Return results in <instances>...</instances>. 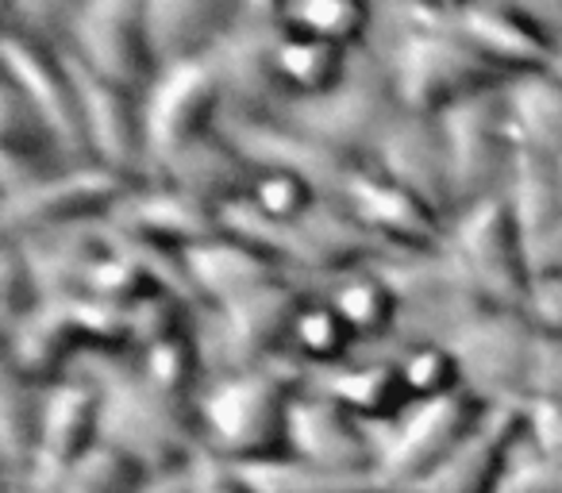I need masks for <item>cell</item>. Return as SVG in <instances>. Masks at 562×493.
<instances>
[{
	"instance_id": "cell-2",
	"label": "cell",
	"mask_w": 562,
	"mask_h": 493,
	"mask_svg": "<svg viewBox=\"0 0 562 493\" xmlns=\"http://www.w3.org/2000/svg\"><path fill=\"white\" fill-rule=\"evenodd\" d=\"M401 16L408 27L390 55V74L405 112L443 120L474 97L508 89L513 78L451 24V9H405Z\"/></svg>"
},
{
	"instance_id": "cell-28",
	"label": "cell",
	"mask_w": 562,
	"mask_h": 493,
	"mask_svg": "<svg viewBox=\"0 0 562 493\" xmlns=\"http://www.w3.org/2000/svg\"><path fill=\"white\" fill-rule=\"evenodd\" d=\"M4 370L16 374L20 382L35 385V390H50V385L66 382L70 367L78 355H86L78 328L70 321L66 305H43L24 324L4 332Z\"/></svg>"
},
{
	"instance_id": "cell-31",
	"label": "cell",
	"mask_w": 562,
	"mask_h": 493,
	"mask_svg": "<svg viewBox=\"0 0 562 493\" xmlns=\"http://www.w3.org/2000/svg\"><path fill=\"white\" fill-rule=\"evenodd\" d=\"M20 251H24L47 305L78 301L86 298V282L97 259L109 251V224L66 227V232H50L40 239H24Z\"/></svg>"
},
{
	"instance_id": "cell-34",
	"label": "cell",
	"mask_w": 562,
	"mask_h": 493,
	"mask_svg": "<svg viewBox=\"0 0 562 493\" xmlns=\"http://www.w3.org/2000/svg\"><path fill=\"white\" fill-rule=\"evenodd\" d=\"M505 201L513 209L524 243L562 224V163L516 147L513 178H508Z\"/></svg>"
},
{
	"instance_id": "cell-35",
	"label": "cell",
	"mask_w": 562,
	"mask_h": 493,
	"mask_svg": "<svg viewBox=\"0 0 562 493\" xmlns=\"http://www.w3.org/2000/svg\"><path fill=\"white\" fill-rule=\"evenodd\" d=\"M355 63V51L331 47V43L308 40L297 32H281L278 43V74L281 86L290 93V104L297 101H321V97L336 93L347 81Z\"/></svg>"
},
{
	"instance_id": "cell-9",
	"label": "cell",
	"mask_w": 562,
	"mask_h": 493,
	"mask_svg": "<svg viewBox=\"0 0 562 493\" xmlns=\"http://www.w3.org/2000/svg\"><path fill=\"white\" fill-rule=\"evenodd\" d=\"M447 255L459 262L485 305L528 309L536 282L524 255V232L505 197H490L462 209L447 227Z\"/></svg>"
},
{
	"instance_id": "cell-36",
	"label": "cell",
	"mask_w": 562,
	"mask_h": 493,
	"mask_svg": "<svg viewBox=\"0 0 562 493\" xmlns=\"http://www.w3.org/2000/svg\"><path fill=\"white\" fill-rule=\"evenodd\" d=\"M232 470L247 493H382L374 478L324 470L297 459V455H281V459L266 462H239Z\"/></svg>"
},
{
	"instance_id": "cell-3",
	"label": "cell",
	"mask_w": 562,
	"mask_h": 493,
	"mask_svg": "<svg viewBox=\"0 0 562 493\" xmlns=\"http://www.w3.org/2000/svg\"><path fill=\"white\" fill-rule=\"evenodd\" d=\"M101 390V439L132 455L150 478L189 470L204 455L196 405L158 393L132 359H93Z\"/></svg>"
},
{
	"instance_id": "cell-23",
	"label": "cell",
	"mask_w": 562,
	"mask_h": 493,
	"mask_svg": "<svg viewBox=\"0 0 562 493\" xmlns=\"http://www.w3.org/2000/svg\"><path fill=\"white\" fill-rule=\"evenodd\" d=\"M290 455L339 474L374 478L378 436L362 421H355L339 401L305 385L290 413Z\"/></svg>"
},
{
	"instance_id": "cell-17",
	"label": "cell",
	"mask_w": 562,
	"mask_h": 493,
	"mask_svg": "<svg viewBox=\"0 0 562 493\" xmlns=\"http://www.w3.org/2000/svg\"><path fill=\"white\" fill-rule=\"evenodd\" d=\"M339 204L382 243V251L390 259L393 255H436L447 247V227L451 224L370 163L351 173Z\"/></svg>"
},
{
	"instance_id": "cell-22",
	"label": "cell",
	"mask_w": 562,
	"mask_h": 493,
	"mask_svg": "<svg viewBox=\"0 0 562 493\" xmlns=\"http://www.w3.org/2000/svg\"><path fill=\"white\" fill-rule=\"evenodd\" d=\"M109 224L120 235L186 255L224 235V212L216 204L181 193V189L162 186V181H143L127 193V201L120 204Z\"/></svg>"
},
{
	"instance_id": "cell-6",
	"label": "cell",
	"mask_w": 562,
	"mask_h": 493,
	"mask_svg": "<svg viewBox=\"0 0 562 493\" xmlns=\"http://www.w3.org/2000/svg\"><path fill=\"white\" fill-rule=\"evenodd\" d=\"M490 416V405L470 390L439 401H416L397 424L378 439L374 482L382 493H408L436 474Z\"/></svg>"
},
{
	"instance_id": "cell-8",
	"label": "cell",
	"mask_w": 562,
	"mask_h": 493,
	"mask_svg": "<svg viewBox=\"0 0 562 493\" xmlns=\"http://www.w3.org/2000/svg\"><path fill=\"white\" fill-rule=\"evenodd\" d=\"M135 186L143 181H127L97 163L66 166L63 173L43 178L40 186L0 197V227L9 243H24L66 232V227L109 224Z\"/></svg>"
},
{
	"instance_id": "cell-25",
	"label": "cell",
	"mask_w": 562,
	"mask_h": 493,
	"mask_svg": "<svg viewBox=\"0 0 562 493\" xmlns=\"http://www.w3.org/2000/svg\"><path fill=\"white\" fill-rule=\"evenodd\" d=\"M186 274L204 313H216V309L235 305L239 298L262 290V285L285 282L290 270L281 267L273 255H266L262 247L224 232L220 239H209L186 251Z\"/></svg>"
},
{
	"instance_id": "cell-15",
	"label": "cell",
	"mask_w": 562,
	"mask_h": 493,
	"mask_svg": "<svg viewBox=\"0 0 562 493\" xmlns=\"http://www.w3.org/2000/svg\"><path fill=\"white\" fill-rule=\"evenodd\" d=\"M0 63H4V81L16 86L24 93V101L47 120L55 139L63 143L66 158L70 163H89L86 112H81V89L70 51L4 32L0 35Z\"/></svg>"
},
{
	"instance_id": "cell-21",
	"label": "cell",
	"mask_w": 562,
	"mask_h": 493,
	"mask_svg": "<svg viewBox=\"0 0 562 493\" xmlns=\"http://www.w3.org/2000/svg\"><path fill=\"white\" fill-rule=\"evenodd\" d=\"M451 24L482 51L490 63H497L508 78L559 70V43L551 27L528 9L516 4H451Z\"/></svg>"
},
{
	"instance_id": "cell-5",
	"label": "cell",
	"mask_w": 562,
	"mask_h": 493,
	"mask_svg": "<svg viewBox=\"0 0 562 493\" xmlns=\"http://www.w3.org/2000/svg\"><path fill=\"white\" fill-rule=\"evenodd\" d=\"M401 112L405 109H401L390 63L355 58L351 74L336 93L321 97V101L285 104L281 120L355 163H370L385 132L401 120Z\"/></svg>"
},
{
	"instance_id": "cell-50",
	"label": "cell",
	"mask_w": 562,
	"mask_h": 493,
	"mask_svg": "<svg viewBox=\"0 0 562 493\" xmlns=\"http://www.w3.org/2000/svg\"><path fill=\"white\" fill-rule=\"evenodd\" d=\"M139 493H193V467L189 470H173V474H158L143 485Z\"/></svg>"
},
{
	"instance_id": "cell-13",
	"label": "cell",
	"mask_w": 562,
	"mask_h": 493,
	"mask_svg": "<svg viewBox=\"0 0 562 493\" xmlns=\"http://www.w3.org/2000/svg\"><path fill=\"white\" fill-rule=\"evenodd\" d=\"M281 12L278 4H243L239 24L209 58L227 97V116L273 120L285 112L290 93L278 74V43H281Z\"/></svg>"
},
{
	"instance_id": "cell-7",
	"label": "cell",
	"mask_w": 562,
	"mask_h": 493,
	"mask_svg": "<svg viewBox=\"0 0 562 493\" xmlns=\"http://www.w3.org/2000/svg\"><path fill=\"white\" fill-rule=\"evenodd\" d=\"M305 301V293L285 278V282L262 285L235 305L209 313V328L196 324L204 367L216 378H224L285 359Z\"/></svg>"
},
{
	"instance_id": "cell-42",
	"label": "cell",
	"mask_w": 562,
	"mask_h": 493,
	"mask_svg": "<svg viewBox=\"0 0 562 493\" xmlns=\"http://www.w3.org/2000/svg\"><path fill=\"white\" fill-rule=\"evenodd\" d=\"M321 201H324L321 189L290 170H258L247 193L250 209H255L258 216L273 220V224H297V220H305Z\"/></svg>"
},
{
	"instance_id": "cell-30",
	"label": "cell",
	"mask_w": 562,
	"mask_h": 493,
	"mask_svg": "<svg viewBox=\"0 0 562 493\" xmlns=\"http://www.w3.org/2000/svg\"><path fill=\"white\" fill-rule=\"evenodd\" d=\"M101 444V390L93 378H66L43 390V439L40 467L43 474L78 462Z\"/></svg>"
},
{
	"instance_id": "cell-43",
	"label": "cell",
	"mask_w": 562,
	"mask_h": 493,
	"mask_svg": "<svg viewBox=\"0 0 562 493\" xmlns=\"http://www.w3.org/2000/svg\"><path fill=\"white\" fill-rule=\"evenodd\" d=\"M397 367H401V378H405V390H408V397H413V405L416 401H439V397H451V393L467 390V385H462V367L447 344L405 347Z\"/></svg>"
},
{
	"instance_id": "cell-19",
	"label": "cell",
	"mask_w": 562,
	"mask_h": 493,
	"mask_svg": "<svg viewBox=\"0 0 562 493\" xmlns=\"http://www.w3.org/2000/svg\"><path fill=\"white\" fill-rule=\"evenodd\" d=\"M74 74L81 89V112H86V139L89 163L120 173L127 181H150V147H147V116H143V97L116 89L89 74L70 55Z\"/></svg>"
},
{
	"instance_id": "cell-37",
	"label": "cell",
	"mask_w": 562,
	"mask_h": 493,
	"mask_svg": "<svg viewBox=\"0 0 562 493\" xmlns=\"http://www.w3.org/2000/svg\"><path fill=\"white\" fill-rule=\"evenodd\" d=\"M328 301L339 309V316L351 324V332L359 339H382L397 332V321H401L397 290H393L390 278L378 267L355 270V274L331 282Z\"/></svg>"
},
{
	"instance_id": "cell-10",
	"label": "cell",
	"mask_w": 562,
	"mask_h": 493,
	"mask_svg": "<svg viewBox=\"0 0 562 493\" xmlns=\"http://www.w3.org/2000/svg\"><path fill=\"white\" fill-rule=\"evenodd\" d=\"M539 328L528 309H482L451 336L462 385L490 408L524 405L531 393V359Z\"/></svg>"
},
{
	"instance_id": "cell-40",
	"label": "cell",
	"mask_w": 562,
	"mask_h": 493,
	"mask_svg": "<svg viewBox=\"0 0 562 493\" xmlns=\"http://www.w3.org/2000/svg\"><path fill=\"white\" fill-rule=\"evenodd\" d=\"M355 344H359V336L339 316V309L328 298H308L297 316V328H293L290 355L313 370H331L344 367Z\"/></svg>"
},
{
	"instance_id": "cell-18",
	"label": "cell",
	"mask_w": 562,
	"mask_h": 493,
	"mask_svg": "<svg viewBox=\"0 0 562 493\" xmlns=\"http://www.w3.org/2000/svg\"><path fill=\"white\" fill-rule=\"evenodd\" d=\"M220 132L227 135V143H232L255 170L301 173V178L321 189L324 201H336V204H339V197H344L351 173L359 170V166H367V163H355V158L339 155V150L324 147V143L308 139V135H301L297 127H290L281 116H273V120L224 116Z\"/></svg>"
},
{
	"instance_id": "cell-38",
	"label": "cell",
	"mask_w": 562,
	"mask_h": 493,
	"mask_svg": "<svg viewBox=\"0 0 562 493\" xmlns=\"http://www.w3.org/2000/svg\"><path fill=\"white\" fill-rule=\"evenodd\" d=\"M132 362L158 393H166V397H173V401L196 405V397L204 393V370L209 367H204V351H201L196 332L166 339V344H155V347H143Z\"/></svg>"
},
{
	"instance_id": "cell-39",
	"label": "cell",
	"mask_w": 562,
	"mask_h": 493,
	"mask_svg": "<svg viewBox=\"0 0 562 493\" xmlns=\"http://www.w3.org/2000/svg\"><path fill=\"white\" fill-rule=\"evenodd\" d=\"M278 12L285 32L344 51H355L370 32V9L359 0H297V4H278Z\"/></svg>"
},
{
	"instance_id": "cell-27",
	"label": "cell",
	"mask_w": 562,
	"mask_h": 493,
	"mask_svg": "<svg viewBox=\"0 0 562 493\" xmlns=\"http://www.w3.org/2000/svg\"><path fill=\"white\" fill-rule=\"evenodd\" d=\"M255 173L258 170L227 143L224 132L155 158V166H150V181H162V186L181 189L196 201L216 204L220 212L250 193Z\"/></svg>"
},
{
	"instance_id": "cell-48",
	"label": "cell",
	"mask_w": 562,
	"mask_h": 493,
	"mask_svg": "<svg viewBox=\"0 0 562 493\" xmlns=\"http://www.w3.org/2000/svg\"><path fill=\"white\" fill-rule=\"evenodd\" d=\"M528 316L543 336L562 339V278H547V282L531 285Z\"/></svg>"
},
{
	"instance_id": "cell-16",
	"label": "cell",
	"mask_w": 562,
	"mask_h": 493,
	"mask_svg": "<svg viewBox=\"0 0 562 493\" xmlns=\"http://www.w3.org/2000/svg\"><path fill=\"white\" fill-rule=\"evenodd\" d=\"M143 116H147L150 166L155 158L216 135L227 116V97L209 58L158 70L155 86L143 97Z\"/></svg>"
},
{
	"instance_id": "cell-33",
	"label": "cell",
	"mask_w": 562,
	"mask_h": 493,
	"mask_svg": "<svg viewBox=\"0 0 562 493\" xmlns=\"http://www.w3.org/2000/svg\"><path fill=\"white\" fill-rule=\"evenodd\" d=\"M40 439H43V390L20 382L4 370L0 378V462L9 490L24 485L40 467Z\"/></svg>"
},
{
	"instance_id": "cell-47",
	"label": "cell",
	"mask_w": 562,
	"mask_h": 493,
	"mask_svg": "<svg viewBox=\"0 0 562 493\" xmlns=\"http://www.w3.org/2000/svg\"><path fill=\"white\" fill-rule=\"evenodd\" d=\"M528 397L562 401V339L539 332L536 359H531V393Z\"/></svg>"
},
{
	"instance_id": "cell-14",
	"label": "cell",
	"mask_w": 562,
	"mask_h": 493,
	"mask_svg": "<svg viewBox=\"0 0 562 493\" xmlns=\"http://www.w3.org/2000/svg\"><path fill=\"white\" fill-rule=\"evenodd\" d=\"M447 150L454 173V204L470 209L490 197H505L516 163V139L508 124L505 89L474 97L443 116Z\"/></svg>"
},
{
	"instance_id": "cell-4",
	"label": "cell",
	"mask_w": 562,
	"mask_h": 493,
	"mask_svg": "<svg viewBox=\"0 0 562 493\" xmlns=\"http://www.w3.org/2000/svg\"><path fill=\"white\" fill-rule=\"evenodd\" d=\"M224 232L243 243H255L285 270H305L321 278H347L355 270H367L382 259V243L336 201H321L297 224H273L258 216L247 197L224 209Z\"/></svg>"
},
{
	"instance_id": "cell-12",
	"label": "cell",
	"mask_w": 562,
	"mask_h": 493,
	"mask_svg": "<svg viewBox=\"0 0 562 493\" xmlns=\"http://www.w3.org/2000/svg\"><path fill=\"white\" fill-rule=\"evenodd\" d=\"M378 270L397 290V332L405 336L408 347L451 344V336L470 316H477L482 309H493L470 285V278L459 270V262L447 255V247L436 255H393Z\"/></svg>"
},
{
	"instance_id": "cell-20",
	"label": "cell",
	"mask_w": 562,
	"mask_h": 493,
	"mask_svg": "<svg viewBox=\"0 0 562 493\" xmlns=\"http://www.w3.org/2000/svg\"><path fill=\"white\" fill-rule=\"evenodd\" d=\"M370 166L382 170L390 181H397V186H405L408 193L420 197V201L428 204V209H436L447 224L459 216L443 120L401 112V120L385 132V139L378 143Z\"/></svg>"
},
{
	"instance_id": "cell-45",
	"label": "cell",
	"mask_w": 562,
	"mask_h": 493,
	"mask_svg": "<svg viewBox=\"0 0 562 493\" xmlns=\"http://www.w3.org/2000/svg\"><path fill=\"white\" fill-rule=\"evenodd\" d=\"M524 413V439L531 451L562 467V401L551 397H528L520 405Z\"/></svg>"
},
{
	"instance_id": "cell-49",
	"label": "cell",
	"mask_w": 562,
	"mask_h": 493,
	"mask_svg": "<svg viewBox=\"0 0 562 493\" xmlns=\"http://www.w3.org/2000/svg\"><path fill=\"white\" fill-rule=\"evenodd\" d=\"M193 493H247V490H243V482L235 478V470L227 462L201 455L193 462Z\"/></svg>"
},
{
	"instance_id": "cell-29",
	"label": "cell",
	"mask_w": 562,
	"mask_h": 493,
	"mask_svg": "<svg viewBox=\"0 0 562 493\" xmlns=\"http://www.w3.org/2000/svg\"><path fill=\"white\" fill-rule=\"evenodd\" d=\"M308 390L339 401L367 428H390V424H397L413 408L397 359L344 362V367L331 370H313L308 374Z\"/></svg>"
},
{
	"instance_id": "cell-24",
	"label": "cell",
	"mask_w": 562,
	"mask_h": 493,
	"mask_svg": "<svg viewBox=\"0 0 562 493\" xmlns=\"http://www.w3.org/2000/svg\"><path fill=\"white\" fill-rule=\"evenodd\" d=\"M520 439H524L520 405L490 408L482 428H477L436 474H428L408 493H501Z\"/></svg>"
},
{
	"instance_id": "cell-32",
	"label": "cell",
	"mask_w": 562,
	"mask_h": 493,
	"mask_svg": "<svg viewBox=\"0 0 562 493\" xmlns=\"http://www.w3.org/2000/svg\"><path fill=\"white\" fill-rule=\"evenodd\" d=\"M505 104L516 147L562 158V70L508 81Z\"/></svg>"
},
{
	"instance_id": "cell-46",
	"label": "cell",
	"mask_w": 562,
	"mask_h": 493,
	"mask_svg": "<svg viewBox=\"0 0 562 493\" xmlns=\"http://www.w3.org/2000/svg\"><path fill=\"white\" fill-rule=\"evenodd\" d=\"M501 493H562V467L536 451L513 459Z\"/></svg>"
},
{
	"instance_id": "cell-44",
	"label": "cell",
	"mask_w": 562,
	"mask_h": 493,
	"mask_svg": "<svg viewBox=\"0 0 562 493\" xmlns=\"http://www.w3.org/2000/svg\"><path fill=\"white\" fill-rule=\"evenodd\" d=\"M43 305L47 301H43V290L27 267L24 251H20V243L4 239V251H0V328L12 332Z\"/></svg>"
},
{
	"instance_id": "cell-26",
	"label": "cell",
	"mask_w": 562,
	"mask_h": 493,
	"mask_svg": "<svg viewBox=\"0 0 562 493\" xmlns=\"http://www.w3.org/2000/svg\"><path fill=\"white\" fill-rule=\"evenodd\" d=\"M243 16V4L227 0H147V32L158 66L204 63L216 55Z\"/></svg>"
},
{
	"instance_id": "cell-11",
	"label": "cell",
	"mask_w": 562,
	"mask_h": 493,
	"mask_svg": "<svg viewBox=\"0 0 562 493\" xmlns=\"http://www.w3.org/2000/svg\"><path fill=\"white\" fill-rule=\"evenodd\" d=\"M66 51L116 89L147 97L158 78V58L147 32V0H89L70 12Z\"/></svg>"
},
{
	"instance_id": "cell-41",
	"label": "cell",
	"mask_w": 562,
	"mask_h": 493,
	"mask_svg": "<svg viewBox=\"0 0 562 493\" xmlns=\"http://www.w3.org/2000/svg\"><path fill=\"white\" fill-rule=\"evenodd\" d=\"M150 293H162V285L150 278V270L143 262H135L132 255L112 239V227H109V251L97 259L93 274L86 282V298L97 301H109V305L120 309H135L139 301H147Z\"/></svg>"
},
{
	"instance_id": "cell-51",
	"label": "cell",
	"mask_w": 562,
	"mask_h": 493,
	"mask_svg": "<svg viewBox=\"0 0 562 493\" xmlns=\"http://www.w3.org/2000/svg\"><path fill=\"white\" fill-rule=\"evenodd\" d=\"M559 163H562V158H559Z\"/></svg>"
},
{
	"instance_id": "cell-1",
	"label": "cell",
	"mask_w": 562,
	"mask_h": 493,
	"mask_svg": "<svg viewBox=\"0 0 562 493\" xmlns=\"http://www.w3.org/2000/svg\"><path fill=\"white\" fill-rule=\"evenodd\" d=\"M313 370L293 355L270 367L212 378L196 397L201 447L227 467L290 455V413Z\"/></svg>"
}]
</instances>
